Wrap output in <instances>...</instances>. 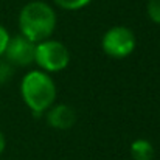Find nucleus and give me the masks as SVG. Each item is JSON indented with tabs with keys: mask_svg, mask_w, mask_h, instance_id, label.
I'll list each match as a JSON object with an SVG mask.
<instances>
[{
	"mask_svg": "<svg viewBox=\"0 0 160 160\" xmlns=\"http://www.w3.org/2000/svg\"><path fill=\"white\" fill-rule=\"evenodd\" d=\"M20 33L34 44L48 39L56 28V14L45 2H30L19 14Z\"/></svg>",
	"mask_w": 160,
	"mask_h": 160,
	"instance_id": "f257e3e1",
	"label": "nucleus"
},
{
	"mask_svg": "<svg viewBox=\"0 0 160 160\" xmlns=\"http://www.w3.org/2000/svg\"><path fill=\"white\" fill-rule=\"evenodd\" d=\"M20 93L25 104L31 109L33 115L41 117L54 104L56 86L45 72L33 70L23 76Z\"/></svg>",
	"mask_w": 160,
	"mask_h": 160,
	"instance_id": "f03ea898",
	"label": "nucleus"
},
{
	"mask_svg": "<svg viewBox=\"0 0 160 160\" xmlns=\"http://www.w3.org/2000/svg\"><path fill=\"white\" fill-rule=\"evenodd\" d=\"M34 62L45 72H61L68 65L70 53L62 42L45 39L36 44Z\"/></svg>",
	"mask_w": 160,
	"mask_h": 160,
	"instance_id": "7ed1b4c3",
	"label": "nucleus"
},
{
	"mask_svg": "<svg viewBox=\"0 0 160 160\" xmlns=\"http://www.w3.org/2000/svg\"><path fill=\"white\" fill-rule=\"evenodd\" d=\"M135 34L128 27H112L101 39L103 52L115 59H123L135 50Z\"/></svg>",
	"mask_w": 160,
	"mask_h": 160,
	"instance_id": "20e7f679",
	"label": "nucleus"
},
{
	"mask_svg": "<svg viewBox=\"0 0 160 160\" xmlns=\"http://www.w3.org/2000/svg\"><path fill=\"white\" fill-rule=\"evenodd\" d=\"M34 53H36V44L28 38H25L23 34H19L9 38L3 56L12 65L27 67L34 62Z\"/></svg>",
	"mask_w": 160,
	"mask_h": 160,
	"instance_id": "39448f33",
	"label": "nucleus"
},
{
	"mask_svg": "<svg viewBox=\"0 0 160 160\" xmlns=\"http://www.w3.org/2000/svg\"><path fill=\"white\" fill-rule=\"evenodd\" d=\"M47 123L54 129L65 131L76 123V113L67 104H53L47 110Z\"/></svg>",
	"mask_w": 160,
	"mask_h": 160,
	"instance_id": "423d86ee",
	"label": "nucleus"
},
{
	"mask_svg": "<svg viewBox=\"0 0 160 160\" xmlns=\"http://www.w3.org/2000/svg\"><path fill=\"white\" fill-rule=\"evenodd\" d=\"M154 154V146L146 138H137L131 143V156L134 160H152Z\"/></svg>",
	"mask_w": 160,
	"mask_h": 160,
	"instance_id": "0eeeda50",
	"label": "nucleus"
},
{
	"mask_svg": "<svg viewBox=\"0 0 160 160\" xmlns=\"http://www.w3.org/2000/svg\"><path fill=\"white\" fill-rule=\"evenodd\" d=\"M14 75V65L6 59H0V86L6 84Z\"/></svg>",
	"mask_w": 160,
	"mask_h": 160,
	"instance_id": "6e6552de",
	"label": "nucleus"
},
{
	"mask_svg": "<svg viewBox=\"0 0 160 160\" xmlns=\"http://www.w3.org/2000/svg\"><path fill=\"white\" fill-rule=\"evenodd\" d=\"M54 3L62 8V9H68V11H75L79 8H84L86 5H89L92 0H53Z\"/></svg>",
	"mask_w": 160,
	"mask_h": 160,
	"instance_id": "1a4fd4ad",
	"label": "nucleus"
},
{
	"mask_svg": "<svg viewBox=\"0 0 160 160\" xmlns=\"http://www.w3.org/2000/svg\"><path fill=\"white\" fill-rule=\"evenodd\" d=\"M146 11H148L149 19H151L154 23L160 25V0H148Z\"/></svg>",
	"mask_w": 160,
	"mask_h": 160,
	"instance_id": "9d476101",
	"label": "nucleus"
},
{
	"mask_svg": "<svg viewBox=\"0 0 160 160\" xmlns=\"http://www.w3.org/2000/svg\"><path fill=\"white\" fill-rule=\"evenodd\" d=\"M9 38H11V36L8 34V31L5 30V27L0 25V58L5 53V48H6V45H8Z\"/></svg>",
	"mask_w": 160,
	"mask_h": 160,
	"instance_id": "9b49d317",
	"label": "nucleus"
},
{
	"mask_svg": "<svg viewBox=\"0 0 160 160\" xmlns=\"http://www.w3.org/2000/svg\"><path fill=\"white\" fill-rule=\"evenodd\" d=\"M5 146H6V140H5V135L2 134V131H0V156L5 151Z\"/></svg>",
	"mask_w": 160,
	"mask_h": 160,
	"instance_id": "f8f14e48",
	"label": "nucleus"
}]
</instances>
